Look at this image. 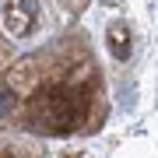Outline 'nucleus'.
Returning <instances> with one entry per match:
<instances>
[{
	"instance_id": "1",
	"label": "nucleus",
	"mask_w": 158,
	"mask_h": 158,
	"mask_svg": "<svg viewBox=\"0 0 158 158\" xmlns=\"http://www.w3.org/2000/svg\"><path fill=\"white\" fill-rule=\"evenodd\" d=\"M88 113V98L81 88H49L32 98L28 106V127L46 134H67L77 127V119Z\"/></svg>"
},
{
	"instance_id": "2",
	"label": "nucleus",
	"mask_w": 158,
	"mask_h": 158,
	"mask_svg": "<svg viewBox=\"0 0 158 158\" xmlns=\"http://www.w3.org/2000/svg\"><path fill=\"white\" fill-rule=\"evenodd\" d=\"M109 49H113L116 60H127V53H130V39H127V28H123V25H113V32H109Z\"/></svg>"
},
{
	"instance_id": "3",
	"label": "nucleus",
	"mask_w": 158,
	"mask_h": 158,
	"mask_svg": "<svg viewBox=\"0 0 158 158\" xmlns=\"http://www.w3.org/2000/svg\"><path fill=\"white\" fill-rule=\"evenodd\" d=\"M11 113H14V91L0 85V119H7Z\"/></svg>"
}]
</instances>
